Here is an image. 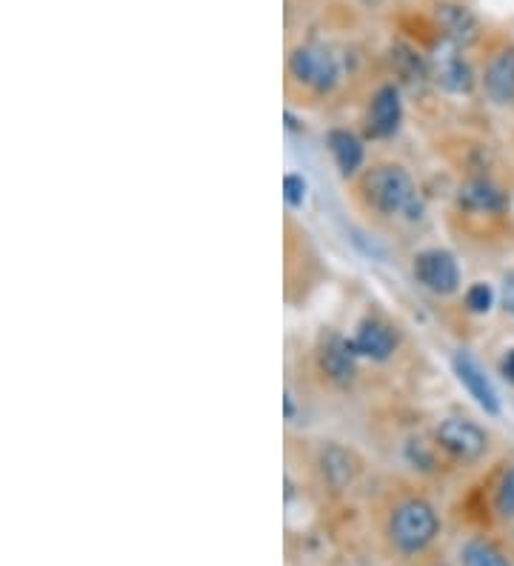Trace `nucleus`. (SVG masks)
Segmentation results:
<instances>
[{
  "label": "nucleus",
  "instance_id": "obj_1",
  "mask_svg": "<svg viewBox=\"0 0 514 566\" xmlns=\"http://www.w3.org/2000/svg\"><path fill=\"white\" fill-rule=\"evenodd\" d=\"M363 189H366L369 203L375 206L377 212H383V215H409V218H417L415 212H420L415 181L400 166H377V169H372L366 175V181H363Z\"/></svg>",
  "mask_w": 514,
  "mask_h": 566
},
{
  "label": "nucleus",
  "instance_id": "obj_2",
  "mask_svg": "<svg viewBox=\"0 0 514 566\" xmlns=\"http://www.w3.org/2000/svg\"><path fill=\"white\" fill-rule=\"evenodd\" d=\"M437 535V515L426 501H406L392 515V538L403 552H420Z\"/></svg>",
  "mask_w": 514,
  "mask_h": 566
},
{
  "label": "nucleus",
  "instance_id": "obj_3",
  "mask_svg": "<svg viewBox=\"0 0 514 566\" xmlns=\"http://www.w3.org/2000/svg\"><path fill=\"white\" fill-rule=\"evenodd\" d=\"M289 69L295 75V81H300L303 86L315 89V92H329L337 83V69L335 55L323 46H300L292 52L289 58Z\"/></svg>",
  "mask_w": 514,
  "mask_h": 566
},
{
  "label": "nucleus",
  "instance_id": "obj_4",
  "mask_svg": "<svg viewBox=\"0 0 514 566\" xmlns=\"http://www.w3.org/2000/svg\"><path fill=\"white\" fill-rule=\"evenodd\" d=\"M415 278L435 295H452L460 286V269L449 252L429 249L415 258Z\"/></svg>",
  "mask_w": 514,
  "mask_h": 566
},
{
  "label": "nucleus",
  "instance_id": "obj_5",
  "mask_svg": "<svg viewBox=\"0 0 514 566\" xmlns=\"http://www.w3.org/2000/svg\"><path fill=\"white\" fill-rule=\"evenodd\" d=\"M435 81L446 89V92H455V95H466L472 92L475 86V75H472V66L463 61L460 55V46L452 41H443L435 49Z\"/></svg>",
  "mask_w": 514,
  "mask_h": 566
},
{
  "label": "nucleus",
  "instance_id": "obj_6",
  "mask_svg": "<svg viewBox=\"0 0 514 566\" xmlns=\"http://www.w3.org/2000/svg\"><path fill=\"white\" fill-rule=\"evenodd\" d=\"M437 441L446 446L452 455L466 458V461L480 458V455L486 452V446H489L486 432H483L480 426L472 424V421H463V418H449V421H443L440 429H437Z\"/></svg>",
  "mask_w": 514,
  "mask_h": 566
},
{
  "label": "nucleus",
  "instance_id": "obj_7",
  "mask_svg": "<svg viewBox=\"0 0 514 566\" xmlns=\"http://www.w3.org/2000/svg\"><path fill=\"white\" fill-rule=\"evenodd\" d=\"M455 372L457 378H460V384L466 386V392L475 398L477 404L483 406L489 415H500V398H497L495 384L489 381V375L480 369V364H477L469 352H457Z\"/></svg>",
  "mask_w": 514,
  "mask_h": 566
},
{
  "label": "nucleus",
  "instance_id": "obj_8",
  "mask_svg": "<svg viewBox=\"0 0 514 566\" xmlns=\"http://www.w3.org/2000/svg\"><path fill=\"white\" fill-rule=\"evenodd\" d=\"M483 89L489 101L497 106H506L514 101V49H500L486 66Z\"/></svg>",
  "mask_w": 514,
  "mask_h": 566
},
{
  "label": "nucleus",
  "instance_id": "obj_9",
  "mask_svg": "<svg viewBox=\"0 0 514 566\" xmlns=\"http://www.w3.org/2000/svg\"><path fill=\"white\" fill-rule=\"evenodd\" d=\"M403 118V106H400V92L395 86H383L377 89L375 101H372V112H369V132L375 138H389L395 135L397 126Z\"/></svg>",
  "mask_w": 514,
  "mask_h": 566
},
{
  "label": "nucleus",
  "instance_id": "obj_10",
  "mask_svg": "<svg viewBox=\"0 0 514 566\" xmlns=\"http://www.w3.org/2000/svg\"><path fill=\"white\" fill-rule=\"evenodd\" d=\"M437 23L446 35V41L457 43V46H469L477 41V18L460 3H440L437 6Z\"/></svg>",
  "mask_w": 514,
  "mask_h": 566
},
{
  "label": "nucleus",
  "instance_id": "obj_11",
  "mask_svg": "<svg viewBox=\"0 0 514 566\" xmlns=\"http://www.w3.org/2000/svg\"><path fill=\"white\" fill-rule=\"evenodd\" d=\"M395 335H392V329L383 324H377V321H363V324L357 326V335L352 346H355L357 355H366V358H372V361H386L392 352H395Z\"/></svg>",
  "mask_w": 514,
  "mask_h": 566
},
{
  "label": "nucleus",
  "instance_id": "obj_12",
  "mask_svg": "<svg viewBox=\"0 0 514 566\" xmlns=\"http://www.w3.org/2000/svg\"><path fill=\"white\" fill-rule=\"evenodd\" d=\"M355 346L337 335H329L320 349V366L335 381H352L355 378Z\"/></svg>",
  "mask_w": 514,
  "mask_h": 566
},
{
  "label": "nucleus",
  "instance_id": "obj_13",
  "mask_svg": "<svg viewBox=\"0 0 514 566\" xmlns=\"http://www.w3.org/2000/svg\"><path fill=\"white\" fill-rule=\"evenodd\" d=\"M460 203L475 212H500L506 206V195L489 181H469L460 189Z\"/></svg>",
  "mask_w": 514,
  "mask_h": 566
},
{
  "label": "nucleus",
  "instance_id": "obj_14",
  "mask_svg": "<svg viewBox=\"0 0 514 566\" xmlns=\"http://www.w3.org/2000/svg\"><path fill=\"white\" fill-rule=\"evenodd\" d=\"M329 149H332L337 169H340L343 175H352V172L360 169V163H363V146H360V141H357L352 132L335 129V132L329 135Z\"/></svg>",
  "mask_w": 514,
  "mask_h": 566
},
{
  "label": "nucleus",
  "instance_id": "obj_15",
  "mask_svg": "<svg viewBox=\"0 0 514 566\" xmlns=\"http://www.w3.org/2000/svg\"><path fill=\"white\" fill-rule=\"evenodd\" d=\"M320 464H323V475L329 478V484L337 486V489L349 484V481H352V475H355L352 455H349L346 449H340V446H329V449L323 452Z\"/></svg>",
  "mask_w": 514,
  "mask_h": 566
},
{
  "label": "nucleus",
  "instance_id": "obj_16",
  "mask_svg": "<svg viewBox=\"0 0 514 566\" xmlns=\"http://www.w3.org/2000/svg\"><path fill=\"white\" fill-rule=\"evenodd\" d=\"M460 561H463V566H512L500 549L486 544V541H469L460 552Z\"/></svg>",
  "mask_w": 514,
  "mask_h": 566
},
{
  "label": "nucleus",
  "instance_id": "obj_17",
  "mask_svg": "<svg viewBox=\"0 0 514 566\" xmlns=\"http://www.w3.org/2000/svg\"><path fill=\"white\" fill-rule=\"evenodd\" d=\"M492 304H495V292H492L489 283H475V286H469V292H466V306H469V312L483 315V312L492 309Z\"/></svg>",
  "mask_w": 514,
  "mask_h": 566
},
{
  "label": "nucleus",
  "instance_id": "obj_18",
  "mask_svg": "<svg viewBox=\"0 0 514 566\" xmlns=\"http://www.w3.org/2000/svg\"><path fill=\"white\" fill-rule=\"evenodd\" d=\"M395 63L400 66V72L409 78V81H415L423 75V61L417 58L412 49H406V46H395Z\"/></svg>",
  "mask_w": 514,
  "mask_h": 566
},
{
  "label": "nucleus",
  "instance_id": "obj_19",
  "mask_svg": "<svg viewBox=\"0 0 514 566\" xmlns=\"http://www.w3.org/2000/svg\"><path fill=\"white\" fill-rule=\"evenodd\" d=\"M497 509H500V515H514V466L503 475V481H500V489H497Z\"/></svg>",
  "mask_w": 514,
  "mask_h": 566
},
{
  "label": "nucleus",
  "instance_id": "obj_20",
  "mask_svg": "<svg viewBox=\"0 0 514 566\" xmlns=\"http://www.w3.org/2000/svg\"><path fill=\"white\" fill-rule=\"evenodd\" d=\"M306 181L300 178V175H286L283 178V198H286V203L289 206H303V201H306Z\"/></svg>",
  "mask_w": 514,
  "mask_h": 566
},
{
  "label": "nucleus",
  "instance_id": "obj_21",
  "mask_svg": "<svg viewBox=\"0 0 514 566\" xmlns=\"http://www.w3.org/2000/svg\"><path fill=\"white\" fill-rule=\"evenodd\" d=\"M503 309L514 315V272L506 275V281H503Z\"/></svg>",
  "mask_w": 514,
  "mask_h": 566
},
{
  "label": "nucleus",
  "instance_id": "obj_22",
  "mask_svg": "<svg viewBox=\"0 0 514 566\" xmlns=\"http://www.w3.org/2000/svg\"><path fill=\"white\" fill-rule=\"evenodd\" d=\"M503 375H506L509 381H514V349L506 355V361H503Z\"/></svg>",
  "mask_w": 514,
  "mask_h": 566
}]
</instances>
